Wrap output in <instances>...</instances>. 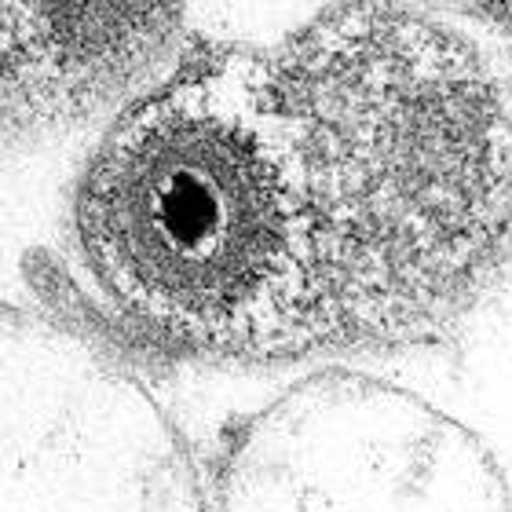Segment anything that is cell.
<instances>
[{"instance_id":"cell-4","label":"cell","mask_w":512,"mask_h":512,"mask_svg":"<svg viewBox=\"0 0 512 512\" xmlns=\"http://www.w3.org/2000/svg\"><path fill=\"white\" fill-rule=\"evenodd\" d=\"M213 512H512L502 476L403 388L330 370L289 388L227 450Z\"/></svg>"},{"instance_id":"cell-3","label":"cell","mask_w":512,"mask_h":512,"mask_svg":"<svg viewBox=\"0 0 512 512\" xmlns=\"http://www.w3.org/2000/svg\"><path fill=\"white\" fill-rule=\"evenodd\" d=\"M0 512H213V498L107 344L0 304Z\"/></svg>"},{"instance_id":"cell-2","label":"cell","mask_w":512,"mask_h":512,"mask_svg":"<svg viewBox=\"0 0 512 512\" xmlns=\"http://www.w3.org/2000/svg\"><path fill=\"white\" fill-rule=\"evenodd\" d=\"M74 249L150 344L235 359L333 344L267 52H187L110 118L77 180Z\"/></svg>"},{"instance_id":"cell-1","label":"cell","mask_w":512,"mask_h":512,"mask_svg":"<svg viewBox=\"0 0 512 512\" xmlns=\"http://www.w3.org/2000/svg\"><path fill=\"white\" fill-rule=\"evenodd\" d=\"M333 344L436 333L512 235V92L480 48L341 4L267 52Z\"/></svg>"},{"instance_id":"cell-5","label":"cell","mask_w":512,"mask_h":512,"mask_svg":"<svg viewBox=\"0 0 512 512\" xmlns=\"http://www.w3.org/2000/svg\"><path fill=\"white\" fill-rule=\"evenodd\" d=\"M165 4H0V136L121 110L183 55Z\"/></svg>"}]
</instances>
